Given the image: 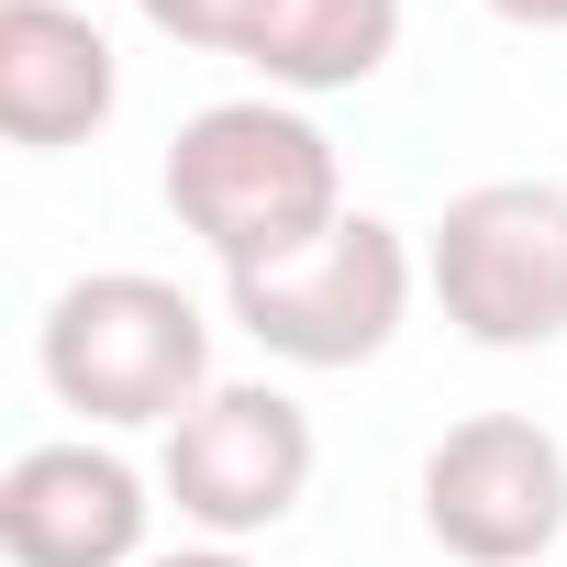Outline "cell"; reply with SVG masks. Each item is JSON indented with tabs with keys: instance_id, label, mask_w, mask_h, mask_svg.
Listing matches in <instances>:
<instances>
[{
	"instance_id": "8fae6325",
	"label": "cell",
	"mask_w": 567,
	"mask_h": 567,
	"mask_svg": "<svg viewBox=\"0 0 567 567\" xmlns=\"http://www.w3.org/2000/svg\"><path fill=\"white\" fill-rule=\"evenodd\" d=\"M489 23H512V34H567V0H478Z\"/></svg>"
},
{
	"instance_id": "277c9868",
	"label": "cell",
	"mask_w": 567,
	"mask_h": 567,
	"mask_svg": "<svg viewBox=\"0 0 567 567\" xmlns=\"http://www.w3.org/2000/svg\"><path fill=\"white\" fill-rule=\"evenodd\" d=\"M223 301L278 368H368L412 312V245H401V223L346 212L323 245L223 278Z\"/></svg>"
},
{
	"instance_id": "9c48e42d",
	"label": "cell",
	"mask_w": 567,
	"mask_h": 567,
	"mask_svg": "<svg viewBox=\"0 0 567 567\" xmlns=\"http://www.w3.org/2000/svg\"><path fill=\"white\" fill-rule=\"evenodd\" d=\"M401 56V0H267V23L245 45V68L267 90H368L379 68Z\"/></svg>"
},
{
	"instance_id": "5b68a950",
	"label": "cell",
	"mask_w": 567,
	"mask_h": 567,
	"mask_svg": "<svg viewBox=\"0 0 567 567\" xmlns=\"http://www.w3.org/2000/svg\"><path fill=\"white\" fill-rule=\"evenodd\" d=\"M156 489L178 501V523L200 545H245V534H278L312 489V412L267 379H223L200 412L167 423V456H156Z\"/></svg>"
},
{
	"instance_id": "6da1fadb",
	"label": "cell",
	"mask_w": 567,
	"mask_h": 567,
	"mask_svg": "<svg viewBox=\"0 0 567 567\" xmlns=\"http://www.w3.org/2000/svg\"><path fill=\"white\" fill-rule=\"evenodd\" d=\"M167 212L212 245L223 278L245 267H278L346 223V167H334V134L290 101H212L178 123L167 145Z\"/></svg>"
},
{
	"instance_id": "30bf717a",
	"label": "cell",
	"mask_w": 567,
	"mask_h": 567,
	"mask_svg": "<svg viewBox=\"0 0 567 567\" xmlns=\"http://www.w3.org/2000/svg\"><path fill=\"white\" fill-rule=\"evenodd\" d=\"M134 12H145L167 45H189V56H245L256 23H267V0H134Z\"/></svg>"
},
{
	"instance_id": "52a82bcc",
	"label": "cell",
	"mask_w": 567,
	"mask_h": 567,
	"mask_svg": "<svg viewBox=\"0 0 567 567\" xmlns=\"http://www.w3.org/2000/svg\"><path fill=\"white\" fill-rule=\"evenodd\" d=\"M145 467L68 434V445H23L0 467V556L12 567H145Z\"/></svg>"
},
{
	"instance_id": "8992f818",
	"label": "cell",
	"mask_w": 567,
	"mask_h": 567,
	"mask_svg": "<svg viewBox=\"0 0 567 567\" xmlns=\"http://www.w3.org/2000/svg\"><path fill=\"white\" fill-rule=\"evenodd\" d=\"M423 534L456 567H534L567 534V445L534 412H467L423 456Z\"/></svg>"
},
{
	"instance_id": "7a4b0ae2",
	"label": "cell",
	"mask_w": 567,
	"mask_h": 567,
	"mask_svg": "<svg viewBox=\"0 0 567 567\" xmlns=\"http://www.w3.org/2000/svg\"><path fill=\"white\" fill-rule=\"evenodd\" d=\"M34 368L68 412H90L101 434H134V423H178L200 412L223 379H212V323L178 278H145V267H101V278H68L45 301V334H34Z\"/></svg>"
},
{
	"instance_id": "ba28073f",
	"label": "cell",
	"mask_w": 567,
	"mask_h": 567,
	"mask_svg": "<svg viewBox=\"0 0 567 567\" xmlns=\"http://www.w3.org/2000/svg\"><path fill=\"white\" fill-rule=\"evenodd\" d=\"M123 101V68H112V34L68 0H12L0 12V134L23 156H56V145H90Z\"/></svg>"
},
{
	"instance_id": "3957f363",
	"label": "cell",
	"mask_w": 567,
	"mask_h": 567,
	"mask_svg": "<svg viewBox=\"0 0 567 567\" xmlns=\"http://www.w3.org/2000/svg\"><path fill=\"white\" fill-rule=\"evenodd\" d=\"M423 278L467 346L523 357L567 334V189L556 178H478L445 200Z\"/></svg>"
},
{
	"instance_id": "7c38bea8",
	"label": "cell",
	"mask_w": 567,
	"mask_h": 567,
	"mask_svg": "<svg viewBox=\"0 0 567 567\" xmlns=\"http://www.w3.org/2000/svg\"><path fill=\"white\" fill-rule=\"evenodd\" d=\"M145 567H256L245 545H178V556H145Z\"/></svg>"
}]
</instances>
